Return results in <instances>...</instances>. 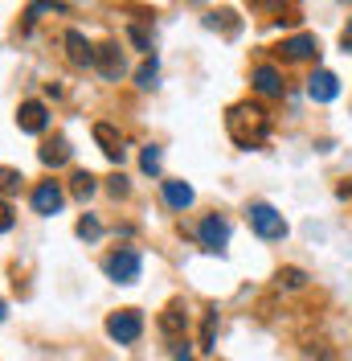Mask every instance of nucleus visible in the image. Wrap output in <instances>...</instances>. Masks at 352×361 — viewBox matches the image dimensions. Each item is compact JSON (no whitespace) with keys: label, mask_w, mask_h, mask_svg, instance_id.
<instances>
[{"label":"nucleus","mask_w":352,"mask_h":361,"mask_svg":"<svg viewBox=\"0 0 352 361\" xmlns=\"http://www.w3.org/2000/svg\"><path fill=\"white\" fill-rule=\"evenodd\" d=\"M225 132L238 148H258L270 135V115L258 103H234L230 115H225Z\"/></svg>","instance_id":"obj_1"},{"label":"nucleus","mask_w":352,"mask_h":361,"mask_svg":"<svg viewBox=\"0 0 352 361\" xmlns=\"http://www.w3.org/2000/svg\"><path fill=\"white\" fill-rule=\"evenodd\" d=\"M103 271H107V279H115V283H135L139 271H144V259H139V250L119 247L103 259Z\"/></svg>","instance_id":"obj_2"},{"label":"nucleus","mask_w":352,"mask_h":361,"mask_svg":"<svg viewBox=\"0 0 352 361\" xmlns=\"http://www.w3.org/2000/svg\"><path fill=\"white\" fill-rule=\"evenodd\" d=\"M250 226L258 230V238H287V222H283V214L275 209V205H266V202H254L250 205Z\"/></svg>","instance_id":"obj_3"},{"label":"nucleus","mask_w":352,"mask_h":361,"mask_svg":"<svg viewBox=\"0 0 352 361\" xmlns=\"http://www.w3.org/2000/svg\"><path fill=\"white\" fill-rule=\"evenodd\" d=\"M139 333H144V316L135 312V308H123V312L107 316V337L111 341L132 345V341H139Z\"/></svg>","instance_id":"obj_4"},{"label":"nucleus","mask_w":352,"mask_h":361,"mask_svg":"<svg viewBox=\"0 0 352 361\" xmlns=\"http://www.w3.org/2000/svg\"><path fill=\"white\" fill-rule=\"evenodd\" d=\"M29 202H33V209H37V214H45V218H49V214H58V209H62L66 193L58 189V180H42V185L33 189V197H29Z\"/></svg>","instance_id":"obj_5"},{"label":"nucleus","mask_w":352,"mask_h":361,"mask_svg":"<svg viewBox=\"0 0 352 361\" xmlns=\"http://www.w3.org/2000/svg\"><path fill=\"white\" fill-rule=\"evenodd\" d=\"M17 123H21V132L37 135L49 128V111H45V103H37V99H25L21 111H17Z\"/></svg>","instance_id":"obj_6"},{"label":"nucleus","mask_w":352,"mask_h":361,"mask_svg":"<svg viewBox=\"0 0 352 361\" xmlns=\"http://www.w3.org/2000/svg\"><path fill=\"white\" fill-rule=\"evenodd\" d=\"M308 94L315 99V103H332L336 94H340V78L332 74V70H315L308 78Z\"/></svg>","instance_id":"obj_7"},{"label":"nucleus","mask_w":352,"mask_h":361,"mask_svg":"<svg viewBox=\"0 0 352 361\" xmlns=\"http://www.w3.org/2000/svg\"><path fill=\"white\" fill-rule=\"evenodd\" d=\"M197 234H201V243H205L209 250H221L225 243H230V222L213 214V218H205V222H201V230H197Z\"/></svg>","instance_id":"obj_8"},{"label":"nucleus","mask_w":352,"mask_h":361,"mask_svg":"<svg viewBox=\"0 0 352 361\" xmlns=\"http://www.w3.org/2000/svg\"><path fill=\"white\" fill-rule=\"evenodd\" d=\"M254 90L258 94H266V99H275V94H283V74L275 66H254Z\"/></svg>","instance_id":"obj_9"},{"label":"nucleus","mask_w":352,"mask_h":361,"mask_svg":"<svg viewBox=\"0 0 352 361\" xmlns=\"http://www.w3.org/2000/svg\"><path fill=\"white\" fill-rule=\"evenodd\" d=\"M94 140H99V148H103L111 160H123V135H119V128H111V123H94Z\"/></svg>","instance_id":"obj_10"},{"label":"nucleus","mask_w":352,"mask_h":361,"mask_svg":"<svg viewBox=\"0 0 352 361\" xmlns=\"http://www.w3.org/2000/svg\"><path fill=\"white\" fill-rule=\"evenodd\" d=\"M94 66L103 70L107 78H119V74H123V54H119V45H99V49H94Z\"/></svg>","instance_id":"obj_11"},{"label":"nucleus","mask_w":352,"mask_h":361,"mask_svg":"<svg viewBox=\"0 0 352 361\" xmlns=\"http://www.w3.org/2000/svg\"><path fill=\"white\" fill-rule=\"evenodd\" d=\"M66 49H70V62H74V66H94V49L87 45V37H82L78 29L66 33Z\"/></svg>","instance_id":"obj_12"},{"label":"nucleus","mask_w":352,"mask_h":361,"mask_svg":"<svg viewBox=\"0 0 352 361\" xmlns=\"http://www.w3.org/2000/svg\"><path fill=\"white\" fill-rule=\"evenodd\" d=\"M283 54L287 58H295V62H299V58H315V54H320V42H315L311 33H299V37L283 42Z\"/></svg>","instance_id":"obj_13"},{"label":"nucleus","mask_w":352,"mask_h":361,"mask_svg":"<svg viewBox=\"0 0 352 361\" xmlns=\"http://www.w3.org/2000/svg\"><path fill=\"white\" fill-rule=\"evenodd\" d=\"M164 202L172 205V209H189V205H193V185H184V180H164Z\"/></svg>","instance_id":"obj_14"},{"label":"nucleus","mask_w":352,"mask_h":361,"mask_svg":"<svg viewBox=\"0 0 352 361\" xmlns=\"http://www.w3.org/2000/svg\"><path fill=\"white\" fill-rule=\"evenodd\" d=\"M184 324H189V316H184L180 304H168V308L160 312V329H164L168 337H180V333H184Z\"/></svg>","instance_id":"obj_15"},{"label":"nucleus","mask_w":352,"mask_h":361,"mask_svg":"<svg viewBox=\"0 0 352 361\" xmlns=\"http://www.w3.org/2000/svg\"><path fill=\"white\" fill-rule=\"evenodd\" d=\"M66 160H70V144L62 140V135H54V140L42 148V164H54V169H58V164H66Z\"/></svg>","instance_id":"obj_16"},{"label":"nucleus","mask_w":352,"mask_h":361,"mask_svg":"<svg viewBox=\"0 0 352 361\" xmlns=\"http://www.w3.org/2000/svg\"><path fill=\"white\" fill-rule=\"evenodd\" d=\"M21 173H17V169H4V164H0V193H17V189H21Z\"/></svg>","instance_id":"obj_17"},{"label":"nucleus","mask_w":352,"mask_h":361,"mask_svg":"<svg viewBox=\"0 0 352 361\" xmlns=\"http://www.w3.org/2000/svg\"><path fill=\"white\" fill-rule=\"evenodd\" d=\"M135 78H139V87H144V90H152V87H156V78H160V66H156V58H148V62L139 66V74H135Z\"/></svg>","instance_id":"obj_18"},{"label":"nucleus","mask_w":352,"mask_h":361,"mask_svg":"<svg viewBox=\"0 0 352 361\" xmlns=\"http://www.w3.org/2000/svg\"><path fill=\"white\" fill-rule=\"evenodd\" d=\"M70 189H74V197L87 202L90 193H94V177H90V173H74V185H70Z\"/></svg>","instance_id":"obj_19"},{"label":"nucleus","mask_w":352,"mask_h":361,"mask_svg":"<svg viewBox=\"0 0 352 361\" xmlns=\"http://www.w3.org/2000/svg\"><path fill=\"white\" fill-rule=\"evenodd\" d=\"M213 333H218V312H205V329H201V349H213Z\"/></svg>","instance_id":"obj_20"},{"label":"nucleus","mask_w":352,"mask_h":361,"mask_svg":"<svg viewBox=\"0 0 352 361\" xmlns=\"http://www.w3.org/2000/svg\"><path fill=\"white\" fill-rule=\"evenodd\" d=\"M279 283H287V288H303V283H308V275H303L299 267H283V271H279Z\"/></svg>","instance_id":"obj_21"},{"label":"nucleus","mask_w":352,"mask_h":361,"mask_svg":"<svg viewBox=\"0 0 352 361\" xmlns=\"http://www.w3.org/2000/svg\"><path fill=\"white\" fill-rule=\"evenodd\" d=\"M127 42H132L135 49H144V54H152V42H148V33H144L139 25H127Z\"/></svg>","instance_id":"obj_22"},{"label":"nucleus","mask_w":352,"mask_h":361,"mask_svg":"<svg viewBox=\"0 0 352 361\" xmlns=\"http://www.w3.org/2000/svg\"><path fill=\"white\" fill-rule=\"evenodd\" d=\"M139 169H144V173H160V148H144Z\"/></svg>","instance_id":"obj_23"},{"label":"nucleus","mask_w":352,"mask_h":361,"mask_svg":"<svg viewBox=\"0 0 352 361\" xmlns=\"http://www.w3.org/2000/svg\"><path fill=\"white\" fill-rule=\"evenodd\" d=\"M99 234H103V226L94 222V218H82V222H78V238H87V243H94Z\"/></svg>","instance_id":"obj_24"},{"label":"nucleus","mask_w":352,"mask_h":361,"mask_svg":"<svg viewBox=\"0 0 352 361\" xmlns=\"http://www.w3.org/2000/svg\"><path fill=\"white\" fill-rule=\"evenodd\" d=\"M13 222H17V218H13V205L0 202V234H4V230H13Z\"/></svg>","instance_id":"obj_25"},{"label":"nucleus","mask_w":352,"mask_h":361,"mask_svg":"<svg viewBox=\"0 0 352 361\" xmlns=\"http://www.w3.org/2000/svg\"><path fill=\"white\" fill-rule=\"evenodd\" d=\"M111 193H115V197H123V193H127V185H123V177H115V180H111Z\"/></svg>","instance_id":"obj_26"},{"label":"nucleus","mask_w":352,"mask_h":361,"mask_svg":"<svg viewBox=\"0 0 352 361\" xmlns=\"http://www.w3.org/2000/svg\"><path fill=\"white\" fill-rule=\"evenodd\" d=\"M340 42H344V49H352V21H348V29H344V37H340Z\"/></svg>","instance_id":"obj_27"},{"label":"nucleus","mask_w":352,"mask_h":361,"mask_svg":"<svg viewBox=\"0 0 352 361\" xmlns=\"http://www.w3.org/2000/svg\"><path fill=\"white\" fill-rule=\"evenodd\" d=\"M176 361H193V357H189V349H180V353H176Z\"/></svg>","instance_id":"obj_28"},{"label":"nucleus","mask_w":352,"mask_h":361,"mask_svg":"<svg viewBox=\"0 0 352 361\" xmlns=\"http://www.w3.org/2000/svg\"><path fill=\"white\" fill-rule=\"evenodd\" d=\"M0 320H4V300H0Z\"/></svg>","instance_id":"obj_29"}]
</instances>
